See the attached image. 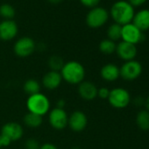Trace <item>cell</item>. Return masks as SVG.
Listing matches in <instances>:
<instances>
[{
    "label": "cell",
    "instance_id": "32",
    "mask_svg": "<svg viewBox=\"0 0 149 149\" xmlns=\"http://www.w3.org/2000/svg\"><path fill=\"white\" fill-rule=\"evenodd\" d=\"M5 146H4V142H3V137H2V135L0 134V148L1 147H4Z\"/></svg>",
    "mask_w": 149,
    "mask_h": 149
},
{
    "label": "cell",
    "instance_id": "27",
    "mask_svg": "<svg viewBox=\"0 0 149 149\" xmlns=\"http://www.w3.org/2000/svg\"><path fill=\"white\" fill-rule=\"evenodd\" d=\"M80 1L84 6L90 7V8H94V7L97 6V5L100 2V0H80Z\"/></svg>",
    "mask_w": 149,
    "mask_h": 149
},
{
    "label": "cell",
    "instance_id": "12",
    "mask_svg": "<svg viewBox=\"0 0 149 149\" xmlns=\"http://www.w3.org/2000/svg\"><path fill=\"white\" fill-rule=\"evenodd\" d=\"M17 23L12 19H5L0 22V40L7 41L14 39L18 34Z\"/></svg>",
    "mask_w": 149,
    "mask_h": 149
},
{
    "label": "cell",
    "instance_id": "15",
    "mask_svg": "<svg viewBox=\"0 0 149 149\" xmlns=\"http://www.w3.org/2000/svg\"><path fill=\"white\" fill-rule=\"evenodd\" d=\"M62 82V77L60 72L57 71H48L42 78V85L44 88L49 91L55 90L60 87Z\"/></svg>",
    "mask_w": 149,
    "mask_h": 149
},
{
    "label": "cell",
    "instance_id": "13",
    "mask_svg": "<svg viewBox=\"0 0 149 149\" xmlns=\"http://www.w3.org/2000/svg\"><path fill=\"white\" fill-rule=\"evenodd\" d=\"M97 87L90 81H83L78 84V94L85 101H92L97 97Z\"/></svg>",
    "mask_w": 149,
    "mask_h": 149
},
{
    "label": "cell",
    "instance_id": "21",
    "mask_svg": "<svg viewBox=\"0 0 149 149\" xmlns=\"http://www.w3.org/2000/svg\"><path fill=\"white\" fill-rule=\"evenodd\" d=\"M121 32H122V26H120L117 23L111 25L107 30L108 39L114 42L116 40H118L119 39H121Z\"/></svg>",
    "mask_w": 149,
    "mask_h": 149
},
{
    "label": "cell",
    "instance_id": "14",
    "mask_svg": "<svg viewBox=\"0 0 149 149\" xmlns=\"http://www.w3.org/2000/svg\"><path fill=\"white\" fill-rule=\"evenodd\" d=\"M116 52L118 55V57L125 61L134 60V58L137 55V47L136 45L121 41L117 45Z\"/></svg>",
    "mask_w": 149,
    "mask_h": 149
},
{
    "label": "cell",
    "instance_id": "28",
    "mask_svg": "<svg viewBox=\"0 0 149 149\" xmlns=\"http://www.w3.org/2000/svg\"><path fill=\"white\" fill-rule=\"evenodd\" d=\"M128 2L134 7V6H140L146 2V0H128Z\"/></svg>",
    "mask_w": 149,
    "mask_h": 149
},
{
    "label": "cell",
    "instance_id": "22",
    "mask_svg": "<svg viewBox=\"0 0 149 149\" xmlns=\"http://www.w3.org/2000/svg\"><path fill=\"white\" fill-rule=\"evenodd\" d=\"M116 47H117V45L115 44V42L109 39L103 40L99 43V50L104 54H113L114 52H116Z\"/></svg>",
    "mask_w": 149,
    "mask_h": 149
},
{
    "label": "cell",
    "instance_id": "18",
    "mask_svg": "<svg viewBox=\"0 0 149 149\" xmlns=\"http://www.w3.org/2000/svg\"><path fill=\"white\" fill-rule=\"evenodd\" d=\"M42 122V117L33 112L28 111L24 117V124L30 128H38L41 125Z\"/></svg>",
    "mask_w": 149,
    "mask_h": 149
},
{
    "label": "cell",
    "instance_id": "2",
    "mask_svg": "<svg viewBox=\"0 0 149 149\" xmlns=\"http://www.w3.org/2000/svg\"><path fill=\"white\" fill-rule=\"evenodd\" d=\"M134 14V7L128 1L124 0L115 2L111 8V18L115 23L120 26L132 23Z\"/></svg>",
    "mask_w": 149,
    "mask_h": 149
},
{
    "label": "cell",
    "instance_id": "17",
    "mask_svg": "<svg viewBox=\"0 0 149 149\" xmlns=\"http://www.w3.org/2000/svg\"><path fill=\"white\" fill-rule=\"evenodd\" d=\"M132 23L141 32L149 29V9H143L134 14Z\"/></svg>",
    "mask_w": 149,
    "mask_h": 149
},
{
    "label": "cell",
    "instance_id": "31",
    "mask_svg": "<svg viewBox=\"0 0 149 149\" xmlns=\"http://www.w3.org/2000/svg\"><path fill=\"white\" fill-rule=\"evenodd\" d=\"M61 1L62 0H48V2H50L51 4H59Z\"/></svg>",
    "mask_w": 149,
    "mask_h": 149
},
{
    "label": "cell",
    "instance_id": "29",
    "mask_svg": "<svg viewBox=\"0 0 149 149\" xmlns=\"http://www.w3.org/2000/svg\"><path fill=\"white\" fill-rule=\"evenodd\" d=\"M40 149H58V147L52 143H45L40 146Z\"/></svg>",
    "mask_w": 149,
    "mask_h": 149
},
{
    "label": "cell",
    "instance_id": "16",
    "mask_svg": "<svg viewBox=\"0 0 149 149\" xmlns=\"http://www.w3.org/2000/svg\"><path fill=\"white\" fill-rule=\"evenodd\" d=\"M100 76L106 82H114L120 77L119 68L113 63L105 64L100 70Z\"/></svg>",
    "mask_w": 149,
    "mask_h": 149
},
{
    "label": "cell",
    "instance_id": "30",
    "mask_svg": "<svg viewBox=\"0 0 149 149\" xmlns=\"http://www.w3.org/2000/svg\"><path fill=\"white\" fill-rule=\"evenodd\" d=\"M65 104H66V102H65L64 99H59V100L56 102V107H57V108L64 109Z\"/></svg>",
    "mask_w": 149,
    "mask_h": 149
},
{
    "label": "cell",
    "instance_id": "20",
    "mask_svg": "<svg viewBox=\"0 0 149 149\" xmlns=\"http://www.w3.org/2000/svg\"><path fill=\"white\" fill-rule=\"evenodd\" d=\"M136 124L143 131L149 130V111H140L136 117Z\"/></svg>",
    "mask_w": 149,
    "mask_h": 149
},
{
    "label": "cell",
    "instance_id": "26",
    "mask_svg": "<svg viewBox=\"0 0 149 149\" xmlns=\"http://www.w3.org/2000/svg\"><path fill=\"white\" fill-rule=\"evenodd\" d=\"M109 95H110V90L108 88L102 87L97 91V97H99L101 99H108Z\"/></svg>",
    "mask_w": 149,
    "mask_h": 149
},
{
    "label": "cell",
    "instance_id": "9",
    "mask_svg": "<svg viewBox=\"0 0 149 149\" xmlns=\"http://www.w3.org/2000/svg\"><path fill=\"white\" fill-rule=\"evenodd\" d=\"M121 39L123 41L136 45L143 40V33L132 23H129L122 26Z\"/></svg>",
    "mask_w": 149,
    "mask_h": 149
},
{
    "label": "cell",
    "instance_id": "3",
    "mask_svg": "<svg viewBox=\"0 0 149 149\" xmlns=\"http://www.w3.org/2000/svg\"><path fill=\"white\" fill-rule=\"evenodd\" d=\"M26 108L29 112L43 117L50 111V101L46 95L40 92L28 97L26 100Z\"/></svg>",
    "mask_w": 149,
    "mask_h": 149
},
{
    "label": "cell",
    "instance_id": "6",
    "mask_svg": "<svg viewBox=\"0 0 149 149\" xmlns=\"http://www.w3.org/2000/svg\"><path fill=\"white\" fill-rule=\"evenodd\" d=\"M120 77L126 81H133L139 77L142 73V66L141 64L135 61H125L121 68H119Z\"/></svg>",
    "mask_w": 149,
    "mask_h": 149
},
{
    "label": "cell",
    "instance_id": "10",
    "mask_svg": "<svg viewBox=\"0 0 149 149\" xmlns=\"http://www.w3.org/2000/svg\"><path fill=\"white\" fill-rule=\"evenodd\" d=\"M88 124V118L86 114L82 111H74L68 116V125L74 132H82L84 131Z\"/></svg>",
    "mask_w": 149,
    "mask_h": 149
},
{
    "label": "cell",
    "instance_id": "7",
    "mask_svg": "<svg viewBox=\"0 0 149 149\" xmlns=\"http://www.w3.org/2000/svg\"><path fill=\"white\" fill-rule=\"evenodd\" d=\"M36 45L34 40L30 37L19 38L13 46V51L15 54L21 58L30 56L35 50Z\"/></svg>",
    "mask_w": 149,
    "mask_h": 149
},
{
    "label": "cell",
    "instance_id": "23",
    "mask_svg": "<svg viewBox=\"0 0 149 149\" xmlns=\"http://www.w3.org/2000/svg\"><path fill=\"white\" fill-rule=\"evenodd\" d=\"M47 64H48L50 70L60 72L61 70L62 67L64 66L65 62L61 57H60L58 55H53L48 59Z\"/></svg>",
    "mask_w": 149,
    "mask_h": 149
},
{
    "label": "cell",
    "instance_id": "5",
    "mask_svg": "<svg viewBox=\"0 0 149 149\" xmlns=\"http://www.w3.org/2000/svg\"><path fill=\"white\" fill-rule=\"evenodd\" d=\"M109 19V13L106 9L96 6L91 8L86 16V23L91 28H99L103 26Z\"/></svg>",
    "mask_w": 149,
    "mask_h": 149
},
{
    "label": "cell",
    "instance_id": "19",
    "mask_svg": "<svg viewBox=\"0 0 149 149\" xmlns=\"http://www.w3.org/2000/svg\"><path fill=\"white\" fill-rule=\"evenodd\" d=\"M40 89H41L40 84L35 79H28L25 82L23 85V90L28 96L40 93Z\"/></svg>",
    "mask_w": 149,
    "mask_h": 149
},
{
    "label": "cell",
    "instance_id": "24",
    "mask_svg": "<svg viewBox=\"0 0 149 149\" xmlns=\"http://www.w3.org/2000/svg\"><path fill=\"white\" fill-rule=\"evenodd\" d=\"M15 9L9 4H3L0 6V16L6 19H11L15 16Z\"/></svg>",
    "mask_w": 149,
    "mask_h": 149
},
{
    "label": "cell",
    "instance_id": "8",
    "mask_svg": "<svg viewBox=\"0 0 149 149\" xmlns=\"http://www.w3.org/2000/svg\"><path fill=\"white\" fill-rule=\"evenodd\" d=\"M48 121L50 125L55 130H63L68 125V115L64 109L54 108L49 111Z\"/></svg>",
    "mask_w": 149,
    "mask_h": 149
},
{
    "label": "cell",
    "instance_id": "4",
    "mask_svg": "<svg viewBox=\"0 0 149 149\" xmlns=\"http://www.w3.org/2000/svg\"><path fill=\"white\" fill-rule=\"evenodd\" d=\"M110 104L116 109H124L131 102V96L128 91L124 88H115L110 91L108 97Z\"/></svg>",
    "mask_w": 149,
    "mask_h": 149
},
{
    "label": "cell",
    "instance_id": "1",
    "mask_svg": "<svg viewBox=\"0 0 149 149\" xmlns=\"http://www.w3.org/2000/svg\"><path fill=\"white\" fill-rule=\"evenodd\" d=\"M62 80L70 84H79L84 81L86 71L82 63L77 61L65 62L60 71Z\"/></svg>",
    "mask_w": 149,
    "mask_h": 149
},
{
    "label": "cell",
    "instance_id": "33",
    "mask_svg": "<svg viewBox=\"0 0 149 149\" xmlns=\"http://www.w3.org/2000/svg\"><path fill=\"white\" fill-rule=\"evenodd\" d=\"M145 104H146V109L147 111H149V97L146 98V100L145 101Z\"/></svg>",
    "mask_w": 149,
    "mask_h": 149
},
{
    "label": "cell",
    "instance_id": "11",
    "mask_svg": "<svg viewBox=\"0 0 149 149\" xmlns=\"http://www.w3.org/2000/svg\"><path fill=\"white\" fill-rule=\"evenodd\" d=\"M24 129L20 124L17 122H8L1 128V134L6 137L11 142L20 139L23 136Z\"/></svg>",
    "mask_w": 149,
    "mask_h": 149
},
{
    "label": "cell",
    "instance_id": "25",
    "mask_svg": "<svg viewBox=\"0 0 149 149\" xmlns=\"http://www.w3.org/2000/svg\"><path fill=\"white\" fill-rule=\"evenodd\" d=\"M40 145L39 144L38 140L33 138L28 139L25 143L26 149H40Z\"/></svg>",
    "mask_w": 149,
    "mask_h": 149
}]
</instances>
